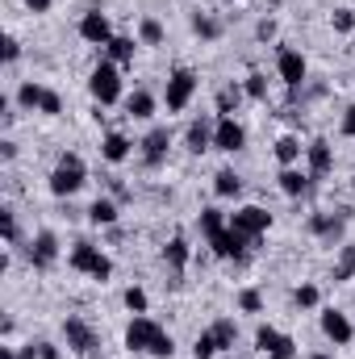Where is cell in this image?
<instances>
[{
    "instance_id": "4dcf8cb0",
    "label": "cell",
    "mask_w": 355,
    "mask_h": 359,
    "mask_svg": "<svg viewBox=\"0 0 355 359\" xmlns=\"http://www.w3.org/2000/svg\"><path fill=\"white\" fill-rule=\"evenodd\" d=\"M234 309H239V313H251V318H260V313H264V292H260V288H239V297H234Z\"/></svg>"
},
{
    "instance_id": "6da1fadb",
    "label": "cell",
    "mask_w": 355,
    "mask_h": 359,
    "mask_svg": "<svg viewBox=\"0 0 355 359\" xmlns=\"http://www.w3.org/2000/svg\"><path fill=\"white\" fill-rule=\"evenodd\" d=\"M84 180H88V163H84L76 151H63L59 163H55L51 176H46V188H51V196L67 201V196H76V192L84 188Z\"/></svg>"
},
{
    "instance_id": "ab89813d",
    "label": "cell",
    "mask_w": 355,
    "mask_h": 359,
    "mask_svg": "<svg viewBox=\"0 0 355 359\" xmlns=\"http://www.w3.org/2000/svg\"><path fill=\"white\" fill-rule=\"evenodd\" d=\"M0 230H4V243L17 247V213L13 209H0Z\"/></svg>"
},
{
    "instance_id": "11a10c76",
    "label": "cell",
    "mask_w": 355,
    "mask_h": 359,
    "mask_svg": "<svg viewBox=\"0 0 355 359\" xmlns=\"http://www.w3.org/2000/svg\"><path fill=\"white\" fill-rule=\"evenodd\" d=\"M351 104H355V100H351Z\"/></svg>"
},
{
    "instance_id": "f6af8a7d",
    "label": "cell",
    "mask_w": 355,
    "mask_h": 359,
    "mask_svg": "<svg viewBox=\"0 0 355 359\" xmlns=\"http://www.w3.org/2000/svg\"><path fill=\"white\" fill-rule=\"evenodd\" d=\"M0 46H4V50H0V55H4V63H17V59H21V42H17L13 34H4V42H0Z\"/></svg>"
},
{
    "instance_id": "4316f807",
    "label": "cell",
    "mask_w": 355,
    "mask_h": 359,
    "mask_svg": "<svg viewBox=\"0 0 355 359\" xmlns=\"http://www.w3.org/2000/svg\"><path fill=\"white\" fill-rule=\"evenodd\" d=\"M42 96H46V84H38V80H21L17 84V104L25 113H38L42 109Z\"/></svg>"
},
{
    "instance_id": "e575fe53",
    "label": "cell",
    "mask_w": 355,
    "mask_h": 359,
    "mask_svg": "<svg viewBox=\"0 0 355 359\" xmlns=\"http://www.w3.org/2000/svg\"><path fill=\"white\" fill-rule=\"evenodd\" d=\"M121 301H126V309H130V313H147V309H151V297H147V288H142V284H130V288L121 292Z\"/></svg>"
},
{
    "instance_id": "7402d4cb",
    "label": "cell",
    "mask_w": 355,
    "mask_h": 359,
    "mask_svg": "<svg viewBox=\"0 0 355 359\" xmlns=\"http://www.w3.org/2000/svg\"><path fill=\"white\" fill-rule=\"evenodd\" d=\"M155 109H159V100H155L147 88H134L130 96H126V113H130L134 121H151V117H155Z\"/></svg>"
},
{
    "instance_id": "816d5d0a",
    "label": "cell",
    "mask_w": 355,
    "mask_h": 359,
    "mask_svg": "<svg viewBox=\"0 0 355 359\" xmlns=\"http://www.w3.org/2000/svg\"><path fill=\"white\" fill-rule=\"evenodd\" d=\"M305 359H335V355H330V351H309Z\"/></svg>"
},
{
    "instance_id": "5b68a950",
    "label": "cell",
    "mask_w": 355,
    "mask_h": 359,
    "mask_svg": "<svg viewBox=\"0 0 355 359\" xmlns=\"http://www.w3.org/2000/svg\"><path fill=\"white\" fill-rule=\"evenodd\" d=\"M276 76L288 92H301L309 84V59L297 50V46H280L276 50Z\"/></svg>"
},
{
    "instance_id": "ba28073f",
    "label": "cell",
    "mask_w": 355,
    "mask_h": 359,
    "mask_svg": "<svg viewBox=\"0 0 355 359\" xmlns=\"http://www.w3.org/2000/svg\"><path fill=\"white\" fill-rule=\"evenodd\" d=\"M159 334H163V326H159L155 318L134 313L130 326H126V351H130V355H151V347H155Z\"/></svg>"
},
{
    "instance_id": "52a82bcc",
    "label": "cell",
    "mask_w": 355,
    "mask_h": 359,
    "mask_svg": "<svg viewBox=\"0 0 355 359\" xmlns=\"http://www.w3.org/2000/svg\"><path fill=\"white\" fill-rule=\"evenodd\" d=\"M347 222H351V209H335V213L318 209V213H309V234L322 238L326 247H339L347 234Z\"/></svg>"
},
{
    "instance_id": "484cf974",
    "label": "cell",
    "mask_w": 355,
    "mask_h": 359,
    "mask_svg": "<svg viewBox=\"0 0 355 359\" xmlns=\"http://www.w3.org/2000/svg\"><path fill=\"white\" fill-rule=\"evenodd\" d=\"M243 100H247V88H243V84H226V88H217V113H213V117H234Z\"/></svg>"
},
{
    "instance_id": "5bb4252c",
    "label": "cell",
    "mask_w": 355,
    "mask_h": 359,
    "mask_svg": "<svg viewBox=\"0 0 355 359\" xmlns=\"http://www.w3.org/2000/svg\"><path fill=\"white\" fill-rule=\"evenodd\" d=\"M230 226L243 230L247 238H260V234L272 230V213H267L264 205H239V209L230 213Z\"/></svg>"
},
{
    "instance_id": "277c9868",
    "label": "cell",
    "mask_w": 355,
    "mask_h": 359,
    "mask_svg": "<svg viewBox=\"0 0 355 359\" xmlns=\"http://www.w3.org/2000/svg\"><path fill=\"white\" fill-rule=\"evenodd\" d=\"M196 88H201V76H196L192 67H176V72L168 76V84H163V109H168V113H184V109L192 104Z\"/></svg>"
},
{
    "instance_id": "d590c367",
    "label": "cell",
    "mask_w": 355,
    "mask_h": 359,
    "mask_svg": "<svg viewBox=\"0 0 355 359\" xmlns=\"http://www.w3.org/2000/svg\"><path fill=\"white\" fill-rule=\"evenodd\" d=\"M276 343H280V330H276L272 322H260V326H255V351H260V355H272Z\"/></svg>"
},
{
    "instance_id": "836d02e7",
    "label": "cell",
    "mask_w": 355,
    "mask_h": 359,
    "mask_svg": "<svg viewBox=\"0 0 355 359\" xmlns=\"http://www.w3.org/2000/svg\"><path fill=\"white\" fill-rule=\"evenodd\" d=\"M293 305L297 309H318L322 305V288L318 284H297L293 288Z\"/></svg>"
},
{
    "instance_id": "ee69618b",
    "label": "cell",
    "mask_w": 355,
    "mask_h": 359,
    "mask_svg": "<svg viewBox=\"0 0 355 359\" xmlns=\"http://www.w3.org/2000/svg\"><path fill=\"white\" fill-rule=\"evenodd\" d=\"M267 359H297V343H293L288 334H280V343L272 347V355Z\"/></svg>"
},
{
    "instance_id": "1f68e13d",
    "label": "cell",
    "mask_w": 355,
    "mask_h": 359,
    "mask_svg": "<svg viewBox=\"0 0 355 359\" xmlns=\"http://www.w3.org/2000/svg\"><path fill=\"white\" fill-rule=\"evenodd\" d=\"M209 330H213V339H217V347H222V351H230V347L239 343V322H234V318H217Z\"/></svg>"
},
{
    "instance_id": "c3c4849f",
    "label": "cell",
    "mask_w": 355,
    "mask_h": 359,
    "mask_svg": "<svg viewBox=\"0 0 355 359\" xmlns=\"http://www.w3.org/2000/svg\"><path fill=\"white\" fill-rule=\"evenodd\" d=\"M0 159H4V163H13V159H17V142H13V138H4V142H0Z\"/></svg>"
},
{
    "instance_id": "9a60e30c",
    "label": "cell",
    "mask_w": 355,
    "mask_h": 359,
    "mask_svg": "<svg viewBox=\"0 0 355 359\" xmlns=\"http://www.w3.org/2000/svg\"><path fill=\"white\" fill-rule=\"evenodd\" d=\"M59 234L55 230H38L34 238H29V268H38V271H46V268H55L59 264Z\"/></svg>"
},
{
    "instance_id": "60d3db41",
    "label": "cell",
    "mask_w": 355,
    "mask_h": 359,
    "mask_svg": "<svg viewBox=\"0 0 355 359\" xmlns=\"http://www.w3.org/2000/svg\"><path fill=\"white\" fill-rule=\"evenodd\" d=\"M276 34H280L276 17H260V21H255V42H276Z\"/></svg>"
},
{
    "instance_id": "db71d44e",
    "label": "cell",
    "mask_w": 355,
    "mask_h": 359,
    "mask_svg": "<svg viewBox=\"0 0 355 359\" xmlns=\"http://www.w3.org/2000/svg\"><path fill=\"white\" fill-rule=\"evenodd\" d=\"M351 192H355V176H351Z\"/></svg>"
},
{
    "instance_id": "8fae6325",
    "label": "cell",
    "mask_w": 355,
    "mask_h": 359,
    "mask_svg": "<svg viewBox=\"0 0 355 359\" xmlns=\"http://www.w3.org/2000/svg\"><path fill=\"white\" fill-rule=\"evenodd\" d=\"M80 38L88 42V46H96V50H105L117 34H113V21H109V13H100V8H88L84 17H80Z\"/></svg>"
},
{
    "instance_id": "74e56055",
    "label": "cell",
    "mask_w": 355,
    "mask_h": 359,
    "mask_svg": "<svg viewBox=\"0 0 355 359\" xmlns=\"http://www.w3.org/2000/svg\"><path fill=\"white\" fill-rule=\"evenodd\" d=\"M217 351H222V347H217L213 330H201V334H196V343H192V355H196V359H213Z\"/></svg>"
},
{
    "instance_id": "8d00e7d4",
    "label": "cell",
    "mask_w": 355,
    "mask_h": 359,
    "mask_svg": "<svg viewBox=\"0 0 355 359\" xmlns=\"http://www.w3.org/2000/svg\"><path fill=\"white\" fill-rule=\"evenodd\" d=\"M243 88H247V100L267 104V76H264V72H251V76L243 80Z\"/></svg>"
},
{
    "instance_id": "7a4b0ae2",
    "label": "cell",
    "mask_w": 355,
    "mask_h": 359,
    "mask_svg": "<svg viewBox=\"0 0 355 359\" xmlns=\"http://www.w3.org/2000/svg\"><path fill=\"white\" fill-rule=\"evenodd\" d=\"M88 96L96 100V109H109L117 100H126V84H121V67L113 59H96V67L88 72Z\"/></svg>"
},
{
    "instance_id": "f1b7e54d",
    "label": "cell",
    "mask_w": 355,
    "mask_h": 359,
    "mask_svg": "<svg viewBox=\"0 0 355 359\" xmlns=\"http://www.w3.org/2000/svg\"><path fill=\"white\" fill-rule=\"evenodd\" d=\"M192 34H196L201 42H217V38H222V21L209 17V13H192Z\"/></svg>"
},
{
    "instance_id": "7dc6e473",
    "label": "cell",
    "mask_w": 355,
    "mask_h": 359,
    "mask_svg": "<svg viewBox=\"0 0 355 359\" xmlns=\"http://www.w3.org/2000/svg\"><path fill=\"white\" fill-rule=\"evenodd\" d=\"M38 351H42V359H63V347L59 343H46V339L38 343Z\"/></svg>"
},
{
    "instance_id": "f5cc1de1",
    "label": "cell",
    "mask_w": 355,
    "mask_h": 359,
    "mask_svg": "<svg viewBox=\"0 0 355 359\" xmlns=\"http://www.w3.org/2000/svg\"><path fill=\"white\" fill-rule=\"evenodd\" d=\"M264 4H272V8H276V4H284V0H264Z\"/></svg>"
},
{
    "instance_id": "d4e9b609",
    "label": "cell",
    "mask_w": 355,
    "mask_h": 359,
    "mask_svg": "<svg viewBox=\"0 0 355 359\" xmlns=\"http://www.w3.org/2000/svg\"><path fill=\"white\" fill-rule=\"evenodd\" d=\"M117 217H121V209H117L113 196H96V201L88 205V222L92 226H117Z\"/></svg>"
},
{
    "instance_id": "30bf717a",
    "label": "cell",
    "mask_w": 355,
    "mask_h": 359,
    "mask_svg": "<svg viewBox=\"0 0 355 359\" xmlns=\"http://www.w3.org/2000/svg\"><path fill=\"white\" fill-rule=\"evenodd\" d=\"M318 330H322V339H326L330 347H347L355 339V326L343 309H322V313H318Z\"/></svg>"
},
{
    "instance_id": "d6a6232c",
    "label": "cell",
    "mask_w": 355,
    "mask_h": 359,
    "mask_svg": "<svg viewBox=\"0 0 355 359\" xmlns=\"http://www.w3.org/2000/svg\"><path fill=\"white\" fill-rule=\"evenodd\" d=\"M138 42L142 46H159L163 42V21L159 17H142L138 21Z\"/></svg>"
},
{
    "instance_id": "d6986e66",
    "label": "cell",
    "mask_w": 355,
    "mask_h": 359,
    "mask_svg": "<svg viewBox=\"0 0 355 359\" xmlns=\"http://www.w3.org/2000/svg\"><path fill=\"white\" fill-rule=\"evenodd\" d=\"M130 155H134V142H130V134H121V130H109V134L100 138V159H105V163H113V168H117V163H126Z\"/></svg>"
},
{
    "instance_id": "f35d334b",
    "label": "cell",
    "mask_w": 355,
    "mask_h": 359,
    "mask_svg": "<svg viewBox=\"0 0 355 359\" xmlns=\"http://www.w3.org/2000/svg\"><path fill=\"white\" fill-rule=\"evenodd\" d=\"M330 25H335V34H355V8H335Z\"/></svg>"
},
{
    "instance_id": "cb8c5ba5",
    "label": "cell",
    "mask_w": 355,
    "mask_h": 359,
    "mask_svg": "<svg viewBox=\"0 0 355 359\" xmlns=\"http://www.w3.org/2000/svg\"><path fill=\"white\" fill-rule=\"evenodd\" d=\"M188 259H192V247H188V238H184V234L168 238V247H163V264H168V268L180 276V271L188 268Z\"/></svg>"
},
{
    "instance_id": "e0dca14e",
    "label": "cell",
    "mask_w": 355,
    "mask_h": 359,
    "mask_svg": "<svg viewBox=\"0 0 355 359\" xmlns=\"http://www.w3.org/2000/svg\"><path fill=\"white\" fill-rule=\"evenodd\" d=\"M213 130H217V117H192L188 121V130H184V147L192 151V155H205V151H213Z\"/></svg>"
},
{
    "instance_id": "f907efd6",
    "label": "cell",
    "mask_w": 355,
    "mask_h": 359,
    "mask_svg": "<svg viewBox=\"0 0 355 359\" xmlns=\"http://www.w3.org/2000/svg\"><path fill=\"white\" fill-rule=\"evenodd\" d=\"M17 359H42L38 343H25V347H17Z\"/></svg>"
},
{
    "instance_id": "7bdbcfd3",
    "label": "cell",
    "mask_w": 355,
    "mask_h": 359,
    "mask_svg": "<svg viewBox=\"0 0 355 359\" xmlns=\"http://www.w3.org/2000/svg\"><path fill=\"white\" fill-rule=\"evenodd\" d=\"M151 355H155V359H172V355H176V339H172V334L163 330V334L155 339V347H151Z\"/></svg>"
},
{
    "instance_id": "44dd1931",
    "label": "cell",
    "mask_w": 355,
    "mask_h": 359,
    "mask_svg": "<svg viewBox=\"0 0 355 359\" xmlns=\"http://www.w3.org/2000/svg\"><path fill=\"white\" fill-rule=\"evenodd\" d=\"M138 46H142V42H138L134 34H117V38L105 46V59H113L117 67H130V63H134V55H138Z\"/></svg>"
},
{
    "instance_id": "7c38bea8",
    "label": "cell",
    "mask_w": 355,
    "mask_h": 359,
    "mask_svg": "<svg viewBox=\"0 0 355 359\" xmlns=\"http://www.w3.org/2000/svg\"><path fill=\"white\" fill-rule=\"evenodd\" d=\"M142 163L155 172V168H163L168 163V151H172V130L168 126H151L147 134H142Z\"/></svg>"
},
{
    "instance_id": "681fc988",
    "label": "cell",
    "mask_w": 355,
    "mask_h": 359,
    "mask_svg": "<svg viewBox=\"0 0 355 359\" xmlns=\"http://www.w3.org/2000/svg\"><path fill=\"white\" fill-rule=\"evenodd\" d=\"M51 4H55V0H25V8H29L34 17H42V13H51Z\"/></svg>"
},
{
    "instance_id": "603a6c76",
    "label": "cell",
    "mask_w": 355,
    "mask_h": 359,
    "mask_svg": "<svg viewBox=\"0 0 355 359\" xmlns=\"http://www.w3.org/2000/svg\"><path fill=\"white\" fill-rule=\"evenodd\" d=\"M196 226H201V234H205V243H209V238H217V234L230 226V213H222L217 205H205V209L196 213Z\"/></svg>"
},
{
    "instance_id": "9c48e42d",
    "label": "cell",
    "mask_w": 355,
    "mask_h": 359,
    "mask_svg": "<svg viewBox=\"0 0 355 359\" xmlns=\"http://www.w3.org/2000/svg\"><path fill=\"white\" fill-rule=\"evenodd\" d=\"M251 243H255V238H247L243 230L226 226L217 238H209V251H213L217 259H226V264H239V259H247V255H251Z\"/></svg>"
},
{
    "instance_id": "4fadbf2b",
    "label": "cell",
    "mask_w": 355,
    "mask_h": 359,
    "mask_svg": "<svg viewBox=\"0 0 355 359\" xmlns=\"http://www.w3.org/2000/svg\"><path fill=\"white\" fill-rule=\"evenodd\" d=\"M247 147V126L239 117H217V130H213V151L222 155H239Z\"/></svg>"
},
{
    "instance_id": "bcb514c9",
    "label": "cell",
    "mask_w": 355,
    "mask_h": 359,
    "mask_svg": "<svg viewBox=\"0 0 355 359\" xmlns=\"http://www.w3.org/2000/svg\"><path fill=\"white\" fill-rule=\"evenodd\" d=\"M339 134H343V138H355V104H347V109H343V121H339Z\"/></svg>"
},
{
    "instance_id": "8992f818",
    "label": "cell",
    "mask_w": 355,
    "mask_h": 359,
    "mask_svg": "<svg viewBox=\"0 0 355 359\" xmlns=\"http://www.w3.org/2000/svg\"><path fill=\"white\" fill-rule=\"evenodd\" d=\"M63 343H67V351L80 359H96L100 355V339H96V330H92L84 318H63Z\"/></svg>"
},
{
    "instance_id": "f546056e",
    "label": "cell",
    "mask_w": 355,
    "mask_h": 359,
    "mask_svg": "<svg viewBox=\"0 0 355 359\" xmlns=\"http://www.w3.org/2000/svg\"><path fill=\"white\" fill-rule=\"evenodd\" d=\"M330 280H335V284H347V280H355V247H351V243H347V247H339V259H335Z\"/></svg>"
},
{
    "instance_id": "3957f363",
    "label": "cell",
    "mask_w": 355,
    "mask_h": 359,
    "mask_svg": "<svg viewBox=\"0 0 355 359\" xmlns=\"http://www.w3.org/2000/svg\"><path fill=\"white\" fill-rule=\"evenodd\" d=\"M67 268L80 271V276H88V280H96V284H105V280L113 276V259H109L96 243L80 238V243H72V251H67Z\"/></svg>"
},
{
    "instance_id": "83f0119b",
    "label": "cell",
    "mask_w": 355,
    "mask_h": 359,
    "mask_svg": "<svg viewBox=\"0 0 355 359\" xmlns=\"http://www.w3.org/2000/svg\"><path fill=\"white\" fill-rule=\"evenodd\" d=\"M213 192H217L222 201H230V196H239V192H243V176H239L234 168H222V172L213 176Z\"/></svg>"
},
{
    "instance_id": "ffe728a7",
    "label": "cell",
    "mask_w": 355,
    "mask_h": 359,
    "mask_svg": "<svg viewBox=\"0 0 355 359\" xmlns=\"http://www.w3.org/2000/svg\"><path fill=\"white\" fill-rule=\"evenodd\" d=\"M272 155H276V163H280V168H301L305 147H301V138H297V134H280V138H276V147H272Z\"/></svg>"
},
{
    "instance_id": "ac0fdd59",
    "label": "cell",
    "mask_w": 355,
    "mask_h": 359,
    "mask_svg": "<svg viewBox=\"0 0 355 359\" xmlns=\"http://www.w3.org/2000/svg\"><path fill=\"white\" fill-rule=\"evenodd\" d=\"M314 184H318V180L309 176L305 168H280V176H276V188H280L288 201H301V196H309V192H314Z\"/></svg>"
},
{
    "instance_id": "b9f144b4",
    "label": "cell",
    "mask_w": 355,
    "mask_h": 359,
    "mask_svg": "<svg viewBox=\"0 0 355 359\" xmlns=\"http://www.w3.org/2000/svg\"><path fill=\"white\" fill-rule=\"evenodd\" d=\"M38 113H42V117H59V113H63V96H59L55 88H46V96H42V109H38Z\"/></svg>"
},
{
    "instance_id": "2e32d148",
    "label": "cell",
    "mask_w": 355,
    "mask_h": 359,
    "mask_svg": "<svg viewBox=\"0 0 355 359\" xmlns=\"http://www.w3.org/2000/svg\"><path fill=\"white\" fill-rule=\"evenodd\" d=\"M305 172L314 180H326L335 172V147L326 138H309L305 142Z\"/></svg>"
}]
</instances>
